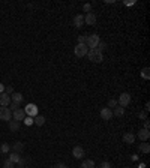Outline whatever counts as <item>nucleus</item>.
<instances>
[{
	"label": "nucleus",
	"instance_id": "nucleus-1",
	"mask_svg": "<svg viewBox=\"0 0 150 168\" xmlns=\"http://www.w3.org/2000/svg\"><path fill=\"white\" fill-rule=\"evenodd\" d=\"M87 57H89V60L93 62V63H101V62L104 60V54H102V51H99L98 48H93V50H89Z\"/></svg>",
	"mask_w": 150,
	"mask_h": 168
},
{
	"label": "nucleus",
	"instance_id": "nucleus-10",
	"mask_svg": "<svg viewBox=\"0 0 150 168\" xmlns=\"http://www.w3.org/2000/svg\"><path fill=\"white\" fill-rule=\"evenodd\" d=\"M101 117L104 119V120H111V119H113V110L102 108L101 110Z\"/></svg>",
	"mask_w": 150,
	"mask_h": 168
},
{
	"label": "nucleus",
	"instance_id": "nucleus-38",
	"mask_svg": "<svg viewBox=\"0 0 150 168\" xmlns=\"http://www.w3.org/2000/svg\"><path fill=\"white\" fill-rule=\"evenodd\" d=\"M0 153H2V152H0Z\"/></svg>",
	"mask_w": 150,
	"mask_h": 168
},
{
	"label": "nucleus",
	"instance_id": "nucleus-21",
	"mask_svg": "<svg viewBox=\"0 0 150 168\" xmlns=\"http://www.w3.org/2000/svg\"><path fill=\"white\" fill-rule=\"evenodd\" d=\"M35 125H38V126H42L44 125V123H45V117H44V116H36V117H35Z\"/></svg>",
	"mask_w": 150,
	"mask_h": 168
},
{
	"label": "nucleus",
	"instance_id": "nucleus-13",
	"mask_svg": "<svg viewBox=\"0 0 150 168\" xmlns=\"http://www.w3.org/2000/svg\"><path fill=\"white\" fill-rule=\"evenodd\" d=\"M83 24H84V17H83V15H81V14L75 15V17H74V26H75V27H77V29H80Z\"/></svg>",
	"mask_w": 150,
	"mask_h": 168
},
{
	"label": "nucleus",
	"instance_id": "nucleus-5",
	"mask_svg": "<svg viewBox=\"0 0 150 168\" xmlns=\"http://www.w3.org/2000/svg\"><path fill=\"white\" fill-rule=\"evenodd\" d=\"M11 119H12V111L8 107H0V120L9 122Z\"/></svg>",
	"mask_w": 150,
	"mask_h": 168
},
{
	"label": "nucleus",
	"instance_id": "nucleus-17",
	"mask_svg": "<svg viewBox=\"0 0 150 168\" xmlns=\"http://www.w3.org/2000/svg\"><path fill=\"white\" fill-rule=\"evenodd\" d=\"M9 129L12 132H17L18 129H20V122H17V120H9Z\"/></svg>",
	"mask_w": 150,
	"mask_h": 168
},
{
	"label": "nucleus",
	"instance_id": "nucleus-33",
	"mask_svg": "<svg viewBox=\"0 0 150 168\" xmlns=\"http://www.w3.org/2000/svg\"><path fill=\"white\" fill-rule=\"evenodd\" d=\"M138 117L141 119V120H147V114H146V113H144V111H141V113H140V114H138Z\"/></svg>",
	"mask_w": 150,
	"mask_h": 168
},
{
	"label": "nucleus",
	"instance_id": "nucleus-34",
	"mask_svg": "<svg viewBox=\"0 0 150 168\" xmlns=\"http://www.w3.org/2000/svg\"><path fill=\"white\" fill-rule=\"evenodd\" d=\"M143 129H147V131L150 129V123H149V120H144V128H143Z\"/></svg>",
	"mask_w": 150,
	"mask_h": 168
},
{
	"label": "nucleus",
	"instance_id": "nucleus-31",
	"mask_svg": "<svg viewBox=\"0 0 150 168\" xmlns=\"http://www.w3.org/2000/svg\"><path fill=\"white\" fill-rule=\"evenodd\" d=\"M101 168H113V165H111L110 162H105V161H104V162L101 164Z\"/></svg>",
	"mask_w": 150,
	"mask_h": 168
},
{
	"label": "nucleus",
	"instance_id": "nucleus-7",
	"mask_svg": "<svg viewBox=\"0 0 150 168\" xmlns=\"http://www.w3.org/2000/svg\"><path fill=\"white\" fill-rule=\"evenodd\" d=\"M12 117L15 119L17 122H21V120H24L26 119V111L24 110H21V108L15 110V111H12Z\"/></svg>",
	"mask_w": 150,
	"mask_h": 168
},
{
	"label": "nucleus",
	"instance_id": "nucleus-14",
	"mask_svg": "<svg viewBox=\"0 0 150 168\" xmlns=\"http://www.w3.org/2000/svg\"><path fill=\"white\" fill-rule=\"evenodd\" d=\"M123 141H125L126 144H134V141H135V135L131 134V132H126V134L123 135Z\"/></svg>",
	"mask_w": 150,
	"mask_h": 168
},
{
	"label": "nucleus",
	"instance_id": "nucleus-9",
	"mask_svg": "<svg viewBox=\"0 0 150 168\" xmlns=\"http://www.w3.org/2000/svg\"><path fill=\"white\" fill-rule=\"evenodd\" d=\"M84 23H86V24H89V26L96 24V15H95L93 12L86 14V17H84Z\"/></svg>",
	"mask_w": 150,
	"mask_h": 168
},
{
	"label": "nucleus",
	"instance_id": "nucleus-15",
	"mask_svg": "<svg viewBox=\"0 0 150 168\" xmlns=\"http://www.w3.org/2000/svg\"><path fill=\"white\" fill-rule=\"evenodd\" d=\"M24 149V143H21V141H17V143L12 146V152L14 153H21Z\"/></svg>",
	"mask_w": 150,
	"mask_h": 168
},
{
	"label": "nucleus",
	"instance_id": "nucleus-8",
	"mask_svg": "<svg viewBox=\"0 0 150 168\" xmlns=\"http://www.w3.org/2000/svg\"><path fill=\"white\" fill-rule=\"evenodd\" d=\"M11 104V96L6 93H0V107H9Z\"/></svg>",
	"mask_w": 150,
	"mask_h": 168
},
{
	"label": "nucleus",
	"instance_id": "nucleus-35",
	"mask_svg": "<svg viewBox=\"0 0 150 168\" xmlns=\"http://www.w3.org/2000/svg\"><path fill=\"white\" fill-rule=\"evenodd\" d=\"M65 167H66V165H65L63 162H59V164H56V165H54V168H65Z\"/></svg>",
	"mask_w": 150,
	"mask_h": 168
},
{
	"label": "nucleus",
	"instance_id": "nucleus-26",
	"mask_svg": "<svg viewBox=\"0 0 150 168\" xmlns=\"http://www.w3.org/2000/svg\"><path fill=\"white\" fill-rule=\"evenodd\" d=\"M117 105H119V104H117L116 99H110V101H108V107H107V108H110V110H111V108H116Z\"/></svg>",
	"mask_w": 150,
	"mask_h": 168
},
{
	"label": "nucleus",
	"instance_id": "nucleus-16",
	"mask_svg": "<svg viewBox=\"0 0 150 168\" xmlns=\"http://www.w3.org/2000/svg\"><path fill=\"white\" fill-rule=\"evenodd\" d=\"M11 101H12V102H18V104H21V102H23V95H21V93L14 92L12 95H11Z\"/></svg>",
	"mask_w": 150,
	"mask_h": 168
},
{
	"label": "nucleus",
	"instance_id": "nucleus-36",
	"mask_svg": "<svg viewBox=\"0 0 150 168\" xmlns=\"http://www.w3.org/2000/svg\"><path fill=\"white\" fill-rule=\"evenodd\" d=\"M5 92V86H2V84H0V93H3Z\"/></svg>",
	"mask_w": 150,
	"mask_h": 168
},
{
	"label": "nucleus",
	"instance_id": "nucleus-27",
	"mask_svg": "<svg viewBox=\"0 0 150 168\" xmlns=\"http://www.w3.org/2000/svg\"><path fill=\"white\" fill-rule=\"evenodd\" d=\"M9 149H11V147H9V144H2V147H0V152H2V153H9Z\"/></svg>",
	"mask_w": 150,
	"mask_h": 168
},
{
	"label": "nucleus",
	"instance_id": "nucleus-24",
	"mask_svg": "<svg viewBox=\"0 0 150 168\" xmlns=\"http://www.w3.org/2000/svg\"><path fill=\"white\" fill-rule=\"evenodd\" d=\"M8 108L11 110V111H15V110L20 108V104H18V102H12V101H11V104H9Z\"/></svg>",
	"mask_w": 150,
	"mask_h": 168
},
{
	"label": "nucleus",
	"instance_id": "nucleus-2",
	"mask_svg": "<svg viewBox=\"0 0 150 168\" xmlns=\"http://www.w3.org/2000/svg\"><path fill=\"white\" fill-rule=\"evenodd\" d=\"M99 41H101L99 35H96V33L87 35V36H86V45H87V48H89V50L96 48V47H98V44H99Z\"/></svg>",
	"mask_w": 150,
	"mask_h": 168
},
{
	"label": "nucleus",
	"instance_id": "nucleus-6",
	"mask_svg": "<svg viewBox=\"0 0 150 168\" xmlns=\"http://www.w3.org/2000/svg\"><path fill=\"white\" fill-rule=\"evenodd\" d=\"M84 155H86V152H84V149L81 146H75L72 149V156L75 159H81V158H84Z\"/></svg>",
	"mask_w": 150,
	"mask_h": 168
},
{
	"label": "nucleus",
	"instance_id": "nucleus-29",
	"mask_svg": "<svg viewBox=\"0 0 150 168\" xmlns=\"http://www.w3.org/2000/svg\"><path fill=\"white\" fill-rule=\"evenodd\" d=\"M99 51H104L105 48H107V44L105 42H102V41H99V44H98V47H96Z\"/></svg>",
	"mask_w": 150,
	"mask_h": 168
},
{
	"label": "nucleus",
	"instance_id": "nucleus-32",
	"mask_svg": "<svg viewBox=\"0 0 150 168\" xmlns=\"http://www.w3.org/2000/svg\"><path fill=\"white\" fill-rule=\"evenodd\" d=\"M86 36H87V35H84V36H78V44H86Z\"/></svg>",
	"mask_w": 150,
	"mask_h": 168
},
{
	"label": "nucleus",
	"instance_id": "nucleus-12",
	"mask_svg": "<svg viewBox=\"0 0 150 168\" xmlns=\"http://www.w3.org/2000/svg\"><path fill=\"white\" fill-rule=\"evenodd\" d=\"M26 114H30V116H38V108H36V105H32V104H29L27 107H26Z\"/></svg>",
	"mask_w": 150,
	"mask_h": 168
},
{
	"label": "nucleus",
	"instance_id": "nucleus-20",
	"mask_svg": "<svg viewBox=\"0 0 150 168\" xmlns=\"http://www.w3.org/2000/svg\"><path fill=\"white\" fill-rule=\"evenodd\" d=\"M81 168H95V162L92 159H84L81 162Z\"/></svg>",
	"mask_w": 150,
	"mask_h": 168
},
{
	"label": "nucleus",
	"instance_id": "nucleus-37",
	"mask_svg": "<svg viewBox=\"0 0 150 168\" xmlns=\"http://www.w3.org/2000/svg\"><path fill=\"white\" fill-rule=\"evenodd\" d=\"M65 168H69V167H65Z\"/></svg>",
	"mask_w": 150,
	"mask_h": 168
},
{
	"label": "nucleus",
	"instance_id": "nucleus-18",
	"mask_svg": "<svg viewBox=\"0 0 150 168\" xmlns=\"http://www.w3.org/2000/svg\"><path fill=\"white\" fill-rule=\"evenodd\" d=\"M123 114H125V108L120 107V105H117L114 108V111H113V116H116V117H122Z\"/></svg>",
	"mask_w": 150,
	"mask_h": 168
},
{
	"label": "nucleus",
	"instance_id": "nucleus-23",
	"mask_svg": "<svg viewBox=\"0 0 150 168\" xmlns=\"http://www.w3.org/2000/svg\"><path fill=\"white\" fill-rule=\"evenodd\" d=\"M138 149H140L143 153H149V152H150V146H149V144H146V143H143V144H140V147H138Z\"/></svg>",
	"mask_w": 150,
	"mask_h": 168
},
{
	"label": "nucleus",
	"instance_id": "nucleus-28",
	"mask_svg": "<svg viewBox=\"0 0 150 168\" xmlns=\"http://www.w3.org/2000/svg\"><path fill=\"white\" fill-rule=\"evenodd\" d=\"M83 11L86 12V14H89V12H92V5L90 3H86L83 6Z\"/></svg>",
	"mask_w": 150,
	"mask_h": 168
},
{
	"label": "nucleus",
	"instance_id": "nucleus-11",
	"mask_svg": "<svg viewBox=\"0 0 150 168\" xmlns=\"http://www.w3.org/2000/svg\"><path fill=\"white\" fill-rule=\"evenodd\" d=\"M137 137H138L141 141H147L149 137H150V131H147V129H140L138 134H137Z\"/></svg>",
	"mask_w": 150,
	"mask_h": 168
},
{
	"label": "nucleus",
	"instance_id": "nucleus-19",
	"mask_svg": "<svg viewBox=\"0 0 150 168\" xmlns=\"http://www.w3.org/2000/svg\"><path fill=\"white\" fill-rule=\"evenodd\" d=\"M9 161H11V162H14V164H18V162L21 161L20 153H14V152H12V153L9 155Z\"/></svg>",
	"mask_w": 150,
	"mask_h": 168
},
{
	"label": "nucleus",
	"instance_id": "nucleus-25",
	"mask_svg": "<svg viewBox=\"0 0 150 168\" xmlns=\"http://www.w3.org/2000/svg\"><path fill=\"white\" fill-rule=\"evenodd\" d=\"M3 168H15V164L11 162L9 159H6L5 162H3Z\"/></svg>",
	"mask_w": 150,
	"mask_h": 168
},
{
	"label": "nucleus",
	"instance_id": "nucleus-3",
	"mask_svg": "<svg viewBox=\"0 0 150 168\" xmlns=\"http://www.w3.org/2000/svg\"><path fill=\"white\" fill-rule=\"evenodd\" d=\"M74 53H75V56H77V57H84V56H87L89 48H87V45H86V44H77Z\"/></svg>",
	"mask_w": 150,
	"mask_h": 168
},
{
	"label": "nucleus",
	"instance_id": "nucleus-30",
	"mask_svg": "<svg viewBox=\"0 0 150 168\" xmlns=\"http://www.w3.org/2000/svg\"><path fill=\"white\" fill-rule=\"evenodd\" d=\"M5 93L11 96V95L14 93V87H12V86H8V87H5Z\"/></svg>",
	"mask_w": 150,
	"mask_h": 168
},
{
	"label": "nucleus",
	"instance_id": "nucleus-22",
	"mask_svg": "<svg viewBox=\"0 0 150 168\" xmlns=\"http://www.w3.org/2000/svg\"><path fill=\"white\" fill-rule=\"evenodd\" d=\"M149 72H150L149 68H143V69H141V77L144 78V80H149V78H150V74H149Z\"/></svg>",
	"mask_w": 150,
	"mask_h": 168
},
{
	"label": "nucleus",
	"instance_id": "nucleus-4",
	"mask_svg": "<svg viewBox=\"0 0 150 168\" xmlns=\"http://www.w3.org/2000/svg\"><path fill=\"white\" fill-rule=\"evenodd\" d=\"M117 104H119L120 107H123V108L128 107V105L131 104V95H129L128 92H123L120 96H119V102H117Z\"/></svg>",
	"mask_w": 150,
	"mask_h": 168
}]
</instances>
